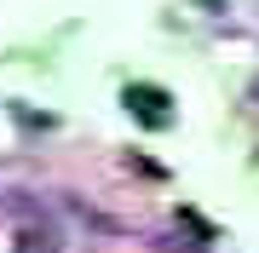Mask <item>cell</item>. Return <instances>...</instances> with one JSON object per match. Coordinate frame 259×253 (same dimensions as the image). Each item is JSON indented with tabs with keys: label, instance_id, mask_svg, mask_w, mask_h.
Here are the masks:
<instances>
[{
	"label": "cell",
	"instance_id": "6da1fadb",
	"mask_svg": "<svg viewBox=\"0 0 259 253\" xmlns=\"http://www.w3.org/2000/svg\"><path fill=\"white\" fill-rule=\"evenodd\" d=\"M121 104H127V115L139 127H150V132H167V127H173V92L156 86V81H133L127 92H121Z\"/></svg>",
	"mask_w": 259,
	"mask_h": 253
},
{
	"label": "cell",
	"instance_id": "7a4b0ae2",
	"mask_svg": "<svg viewBox=\"0 0 259 253\" xmlns=\"http://www.w3.org/2000/svg\"><path fill=\"white\" fill-rule=\"evenodd\" d=\"M12 253H58V242H52V230H18Z\"/></svg>",
	"mask_w": 259,
	"mask_h": 253
},
{
	"label": "cell",
	"instance_id": "3957f363",
	"mask_svg": "<svg viewBox=\"0 0 259 253\" xmlns=\"http://www.w3.org/2000/svg\"><path fill=\"white\" fill-rule=\"evenodd\" d=\"M253 104H259V81H253Z\"/></svg>",
	"mask_w": 259,
	"mask_h": 253
}]
</instances>
